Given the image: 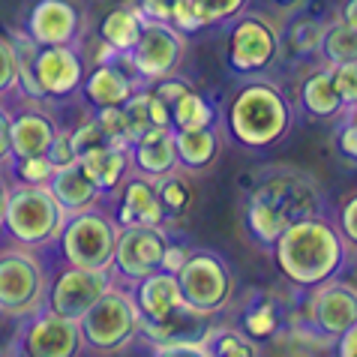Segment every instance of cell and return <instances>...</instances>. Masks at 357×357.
I'll return each mask as SVG.
<instances>
[{
  "label": "cell",
  "mask_w": 357,
  "mask_h": 357,
  "mask_svg": "<svg viewBox=\"0 0 357 357\" xmlns=\"http://www.w3.org/2000/svg\"><path fill=\"white\" fill-rule=\"evenodd\" d=\"M324 207L327 195L315 174H310L306 168L273 162L246 174L243 228L255 243L267 250L291 222L324 213Z\"/></svg>",
  "instance_id": "6da1fadb"
},
{
  "label": "cell",
  "mask_w": 357,
  "mask_h": 357,
  "mask_svg": "<svg viewBox=\"0 0 357 357\" xmlns=\"http://www.w3.org/2000/svg\"><path fill=\"white\" fill-rule=\"evenodd\" d=\"M271 250L282 280L294 285L297 291H310L315 285L333 280L349 264V243H345L340 225L331 222L324 213L291 222L271 243Z\"/></svg>",
  "instance_id": "7a4b0ae2"
},
{
  "label": "cell",
  "mask_w": 357,
  "mask_h": 357,
  "mask_svg": "<svg viewBox=\"0 0 357 357\" xmlns=\"http://www.w3.org/2000/svg\"><path fill=\"white\" fill-rule=\"evenodd\" d=\"M294 123V105L280 84L252 78L228 99L225 130L246 151H267L289 135Z\"/></svg>",
  "instance_id": "3957f363"
},
{
  "label": "cell",
  "mask_w": 357,
  "mask_h": 357,
  "mask_svg": "<svg viewBox=\"0 0 357 357\" xmlns=\"http://www.w3.org/2000/svg\"><path fill=\"white\" fill-rule=\"evenodd\" d=\"M63 222H66V213L48 186L13 183L9 198H6L3 231L18 246L45 250V246H52L57 241Z\"/></svg>",
  "instance_id": "277c9868"
},
{
  "label": "cell",
  "mask_w": 357,
  "mask_h": 357,
  "mask_svg": "<svg viewBox=\"0 0 357 357\" xmlns=\"http://www.w3.org/2000/svg\"><path fill=\"white\" fill-rule=\"evenodd\" d=\"M174 276L181 285L183 303L202 319L231 310L237 294V276L228 259L216 250H192Z\"/></svg>",
  "instance_id": "5b68a950"
},
{
  "label": "cell",
  "mask_w": 357,
  "mask_h": 357,
  "mask_svg": "<svg viewBox=\"0 0 357 357\" xmlns=\"http://www.w3.org/2000/svg\"><path fill=\"white\" fill-rule=\"evenodd\" d=\"M78 327H82L84 351L114 354L138 340V333H142V315L135 310L130 289L114 282L112 289L78 319Z\"/></svg>",
  "instance_id": "8992f818"
},
{
  "label": "cell",
  "mask_w": 357,
  "mask_h": 357,
  "mask_svg": "<svg viewBox=\"0 0 357 357\" xmlns=\"http://www.w3.org/2000/svg\"><path fill=\"white\" fill-rule=\"evenodd\" d=\"M48 280L52 273L45 271L43 259L31 246L0 252V315L9 319H27L45 306Z\"/></svg>",
  "instance_id": "52a82bcc"
},
{
  "label": "cell",
  "mask_w": 357,
  "mask_h": 357,
  "mask_svg": "<svg viewBox=\"0 0 357 357\" xmlns=\"http://www.w3.org/2000/svg\"><path fill=\"white\" fill-rule=\"evenodd\" d=\"M117 231H121V225L114 222L112 213L102 211V207H91V211L66 216L54 243L61 250L63 264L112 271Z\"/></svg>",
  "instance_id": "ba28073f"
},
{
  "label": "cell",
  "mask_w": 357,
  "mask_h": 357,
  "mask_svg": "<svg viewBox=\"0 0 357 357\" xmlns=\"http://www.w3.org/2000/svg\"><path fill=\"white\" fill-rule=\"evenodd\" d=\"M357 321V285L345 282L340 276L306 291L301 324L312 333L315 342L333 345L336 336Z\"/></svg>",
  "instance_id": "9c48e42d"
},
{
  "label": "cell",
  "mask_w": 357,
  "mask_h": 357,
  "mask_svg": "<svg viewBox=\"0 0 357 357\" xmlns=\"http://www.w3.org/2000/svg\"><path fill=\"white\" fill-rule=\"evenodd\" d=\"M282 39L276 27L259 13H241L228 31V66L237 75H261L280 61Z\"/></svg>",
  "instance_id": "30bf717a"
},
{
  "label": "cell",
  "mask_w": 357,
  "mask_h": 357,
  "mask_svg": "<svg viewBox=\"0 0 357 357\" xmlns=\"http://www.w3.org/2000/svg\"><path fill=\"white\" fill-rule=\"evenodd\" d=\"M172 241V231L165 225H132L117 231L114 255H112V276L114 282L130 285L142 276L162 267L165 246Z\"/></svg>",
  "instance_id": "8fae6325"
},
{
  "label": "cell",
  "mask_w": 357,
  "mask_h": 357,
  "mask_svg": "<svg viewBox=\"0 0 357 357\" xmlns=\"http://www.w3.org/2000/svg\"><path fill=\"white\" fill-rule=\"evenodd\" d=\"M15 351L27 357H75L84 351L78 321L43 306L39 312L22 319L15 336Z\"/></svg>",
  "instance_id": "7c38bea8"
},
{
  "label": "cell",
  "mask_w": 357,
  "mask_h": 357,
  "mask_svg": "<svg viewBox=\"0 0 357 357\" xmlns=\"http://www.w3.org/2000/svg\"><path fill=\"white\" fill-rule=\"evenodd\" d=\"M130 57L132 73L138 75L142 84H153L160 78L177 73V66L186 57V36L181 31H174L172 24L162 22H151L144 18L142 36L132 45V52H126Z\"/></svg>",
  "instance_id": "4fadbf2b"
},
{
  "label": "cell",
  "mask_w": 357,
  "mask_h": 357,
  "mask_svg": "<svg viewBox=\"0 0 357 357\" xmlns=\"http://www.w3.org/2000/svg\"><path fill=\"white\" fill-rule=\"evenodd\" d=\"M114 285L112 271H99V267H75L63 264V271H57L48 280V294L45 306L54 312L66 315V319L78 321L91 306Z\"/></svg>",
  "instance_id": "5bb4252c"
},
{
  "label": "cell",
  "mask_w": 357,
  "mask_h": 357,
  "mask_svg": "<svg viewBox=\"0 0 357 357\" xmlns=\"http://www.w3.org/2000/svg\"><path fill=\"white\" fill-rule=\"evenodd\" d=\"M31 69H33L39 91H43L48 102L78 93V87L84 82V73H87L78 45H36Z\"/></svg>",
  "instance_id": "9a60e30c"
},
{
  "label": "cell",
  "mask_w": 357,
  "mask_h": 357,
  "mask_svg": "<svg viewBox=\"0 0 357 357\" xmlns=\"http://www.w3.org/2000/svg\"><path fill=\"white\" fill-rule=\"evenodd\" d=\"M24 33L36 45H78L82 39V13L69 0H36L27 13Z\"/></svg>",
  "instance_id": "2e32d148"
},
{
  "label": "cell",
  "mask_w": 357,
  "mask_h": 357,
  "mask_svg": "<svg viewBox=\"0 0 357 357\" xmlns=\"http://www.w3.org/2000/svg\"><path fill=\"white\" fill-rule=\"evenodd\" d=\"M117 195V207H114V222L121 228H132V225H168L165 211L156 195V183L153 177L130 172L126 181L114 190Z\"/></svg>",
  "instance_id": "e0dca14e"
},
{
  "label": "cell",
  "mask_w": 357,
  "mask_h": 357,
  "mask_svg": "<svg viewBox=\"0 0 357 357\" xmlns=\"http://www.w3.org/2000/svg\"><path fill=\"white\" fill-rule=\"evenodd\" d=\"M45 102L24 99V108L9 112V147H13V160L24 156H43L52 144V138L61 130V123L43 108Z\"/></svg>",
  "instance_id": "ac0fdd59"
},
{
  "label": "cell",
  "mask_w": 357,
  "mask_h": 357,
  "mask_svg": "<svg viewBox=\"0 0 357 357\" xmlns=\"http://www.w3.org/2000/svg\"><path fill=\"white\" fill-rule=\"evenodd\" d=\"M138 87H142V82L132 73L130 57L117 54V61L96 63L91 73H84V82L78 91L84 93V99L93 108H108V105H123Z\"/></svg>",
  "instance_id": "d6986e66"
},
{
  "label": "cell",
  "mask_w": 357,
  "mask_h": 357,
  "mask_svg": "<svg viewBox=\"0 0 357 357\" xmlns=\"http://www.w3.org/2000/svg\"><path fill=\"white\" fill-rule=\"evenodd\" d=\"M234 327H241L255 345H267V342H276L289 331L291 319L273 291H252L243 297Z\"/></svg>",
  "instance_id": "ffe728a7"
},
{
  "label": "cell",
  "mask_w": 357,
  "mask_h": 357,
  "mask_svg": "<svg viewBox=\"0 0 357 357\" xmlns=\"http://www.w3.org/2000/svg\"><path fill=\"white\" fill-rule=\"evenodd\" d=\"M130 162L132 172L147 177H162L181 168L174 151V130L172 126H151L144 135H138L130 144Z\"/></svg>",
  "instance_id": "44dd1931"
},
{
  "label": "cell",
  "mask_w": 357,
  "mask_h": 357,
  "mask_svg": "<svg viewBox=\"0 0 357 357\" xmlns=\"http://www.w3.org/2000/svg\"><path fill=\"white\" fill-rule=\"evenodd\" d=\"M78 165L82 172L91 177V183L96 186L105 198L114 195V190L126 181V174L132 172L130 162V144H99L93 151H87L78 156Z\"/></svg>",
  "instance_id": "7402d4cb"
},
{
  "label": "cell",
  "mask_w": 357,
  "mask_h": 357,
  "mask_svg": "<svg viewBox=\"0 0 357 357\" xmlns=\"http://www.w3.org/2000/svg\"><path fill=\"white\" fill-rule=\"evenodd\" d=\"M48 190H52V195L57 198V204L63 207L66 216L82 213V211H91V207H99V204H102V198H105L91 183V177L82 172L78 160L69 162V165L54 168L52 181H48Z\"/></svg>",
  "instance_id": "603a6c76"
},
{
  "label": "cell",
  "mask_w": 357,
  "mask_h": 357,
  "mask_svg": "<svg viewBox=\"0 0 357 357\" xmlns=\"http://www.w3.org/2000/svg\"><path fill=\"white\" fill-rule=\"evenodd\" d=\"M174 151L177 165L183 172H207L222 151V132L211 126H186V130H174Z\"/></svg>",
  "instance_id": "cb8c5ba5"
},
{
  "label": "cell",
  "mask_w": 357,
  "mask_h": 357,
  "mask_svg": "<svg viewBox=\"0 0 357 357\" xmlns=\"http://www.w3.org/2000/svg\"><path fill=\"white\" fill-rule=\"evenodd\" d=\"M301 108L312 121H336L345 112L342 99L336 93V84H333V69L327 63L312 69L301 82Z\"/></svg>",
  "instance_id": "d4e9b609"
},
{
  "label": "cell",
  "mask_w": 357,
  "mask_h": 357,
  "mask_svg": "<svg viewBox=\"0 0 357 357\" xmlns=\"http://www.w3.org/2000/svg\"><path fill=\"white\" fill-rule=\"evenodd\" d=\"M142 27H144V15L135 3H123L112 9L102 22H99V43H105L108 48L114 52H132V45L138 43L142 36Z\"/></svg>",
  "instance_id": "484cf974"
},
{
  "label": "cell",
  "mask_w": 357,
  "mask_h": 357,
  "mask_svg": "<svg viewBox=\"0 0 357 357\" xmlns=\"http://www.w3.org/2000/svg\"><path fill=\"white\" fill-rule=\"evenodd\" d=\"M135 6L142 9L144 18L172 24L174 31H181L183 36L204 31L202 22H198V15H195V9H192V0H135Z\"/></svg>",
  "instance_id": "4316f807"
},
{
  "label": "cell",
  "mask_w": 357,
  "mask_h": 357,
  "mask_svg": "<svg viewBox=\"0 0 357 357\" xmlns=\"http://www.w3.org/2000/svg\"><path fill=\"white\" fill-rule=\"evenodd\" d=\"M153 183H156L160 204L165 211V220L168 222L183 220L192 207V186H190V181H186L183 168H174V172H168L162 177H153Z\"/></svg>",
  "instance_id": "83f0119b"
},
{
  "label": "cell",
  "mask_w": 357,
  "mask_h": 357,
  "mask_svg": "<svg viewBox=\"0 0 357 357\" xmlns=\"http://www.w3.org/2000/svg\"><path fill=\"white\" fill-rule=\"evenodd\" d=\"M207 357H255L261 354V345H255L241 327H207L204 331Z\"/></svg>",
  "instance_id": "f1b7e54d"
},
{
  "label": "cell",
  "mask_w": 357,
  "mask_h": 357,
  "mask_svg": "<svg viewBox=\"0 0 357 357\" xmlns=\"http://www.w3.org/2000/svg\"><path fill=\"white\" fill-rule=\"evenodd\" d=\"M319 54L324 57L327 66H340V63H357V31L349 27L342 18L324 24L321 48Z\"/></svg>",
  "instance_id": "f546056e"
},
{
  "label": "cell",
  "mask_w": 357,
  "mask_h": 357,
  "mask_svg": "<svg viewBox=\"0 0 357 357\" xmlns=\"http://www.w3.org/2000/svg\"><path fill=\"white\" fill-rule=\"evenodd\" d=\"M220 121L216 105L204 93L190 87L177 102L172 105V130H186V126H211Z\"/></svg>",
  "instance_id": "4dcf8cb0"
},
{
  "label": "cell",
  "mask_w": 357,
  "mask_h": 357,
  "mask_svg": "<svg viewBox=\"0 0 357 357\" xmlns=\"http://www.w3.org/2000/svg\"><path fill=\"white\" fill-rule=\"evenodd\" d=\"M321 36H324V24L312 15H297L285 31V43L294 54H319L321 48Z\"/></svg>",
  "instance_id": "1f68e13d"
},
{
  "label": "cell",
  "mask_w": 357,
  "mask_h": 357,
  "mask_svg": "<svg viewBox=\"0 0 357 357\" xmlns=\"http://www.w3.org/2000/svg\"><path fill=\"white\" fill-rule=\"evenodd\" d=\"M147 96H151V91H147V84H142V87H138V91L121 105V112H123V126H126V138H130V144L135 142L138 135H144V132L153 126V123H151V108H147Z\"/></svg>",
  "instance_id": "d6a6232c"
},
{
  "label": "cell",
  "mask_w": 357,
  "mask_h": 357,
  "mask_svg": "<svg viewBox=\"0 0 357 357\" xmlns=\"http://www.w3.org/2000/svg\"><path fill=\"white\" fill-rule=\"evenodd\" d=\"M250 0H192V9L198 15L202 27H216L237 18L241 13H246Z\"/></svg>",
  "instance_id": "836d02e7"
},
{
  "label": "cell",
  "mask_w": 357,
  "mask_h": 357,
  "mask_svg": "<svg viewBox=\"0 0 357 357\" xmlns=\"http://www.w3.org/2000/svg\"><path fill=\"white\" fill-rule=\"evenodd\" d=\"M54 174L52 160L43 156H24V160H13L9 162V177L13 183H31V186H48Z\"/></svg>",
  "instance_id": "e575fe53"
},
{
  "label": "cell",
  "mask_w": 357,
  "mask_h": 357,
  "mask_svg": "<svg viewBox=\"0 0 357 357\" xmlns=\"http://www.w3.org/2000/svg\"><path fill=\"white\" fill-rule=\"evenodd\" d=\"M202 336H168V340H156L147 345L156 357H207V345Z\"/></svg>",
  "instance_id": "d590c367"
},
{
  "label": "cell",
  "mask_w": 357,
  "mask_h": 357,
  "mask_svg": "<svg viewBox=\"0 0 357 357\" xmlns=\"http://www.w3.org/2000/svg\"><path fill=\"white\" fill-rule=\"evenodd\" d=\"M333 142H336V151H340L342 160L357 162V105L345 108V112L336 117Z\"/></svg>",
  "instance_id": "8d00e7d4"
},
{
  "label": "cell",
  "mask_w": 357,
  "mask_h": 357,
  "mask_svg": "<svg viewBox=\"0 0 357 357\" xmlns=\"http://www.w3.org/2000/svg\"><path fill=\"white\" fill-rule=\"evenodd\" d=\"M93 121L99 123V130L105 132V138L112 144H130L123 126V112L121 105H108V108H93Z\"/></svg>",
  "instance_id": "74e56055"
},
{
  "label": "cell",
  "mask_w": 357,
  "mask_h": 357,
  "mask_svg": "<svg viewBox=\"0 0 357 357\" xmlns=\"http://www.w3.org/2000/svg\"><path fill=\"white\" fill-rule=\"evenodd\" d=\"M18 87V57L9 36H0V99L15 93Z\"/></svg>",
  "instance_id": "f35d334b"
},
{
  "label": "cell",
  "mask_w": 357,
  "mask_h": 357,
  "mask_svg": "<svg viewBox=\"0 0 357 357\" xmlns=\"http://www.w3.org/2000/svg\"><path fill=\"white\" fill-rule=\"evenodd\" d=\"M69 135H73V151H75V160H78V156H82V153L93 151V147H99V144H108L105 132L99 130V123L93 121V117H87L84 123H78L75 130H69Z\"/></svg>",
  "instance_id": "ab89813d"
},
{
  "label": "cell",
  "mask_w": 357,
  "mask_h": 357,
  "mask_svg": "<svg viewBox=\"0 0 357 357\" xmlns=\"http://www.w3.org/2000/svg\"><path fill=\"white\" fill-rule=\"evenodd\" d=\"M331 69H333V84H336V93H340L342 105L345 108L357 105V63H340Z\"/></svg>",
  "instance_id": "60d3db41"
},
{
  "label": "cell",
  "mask_w": 357,
  "mask_h": 357,
  "mask_svg": "<svg viewBox=\"0 0 357 357\" xmlns=\"http://www.w3.org/2000/svg\"><path fill=\"white\" fill-rule=\"evenodd\" d=\"M190 78H183V75H177V73H172V75H165V78H160V82H153L151 84V91L162 99V102L168 105V112H172V105L181 99L186 91H190Z\"/></svg>",
  "instance_id": "b9f144b4"
},
{
  "label": "cell",
  "mask_w": 357,
  "mask_h": 357,
  "mask_svg": "<svg viewBox=\"0 0 357 357\" xmlns=\"http://www.w3.org/2000/svg\"><path fill=\"white\" fill-rule=\"evenodd\" d=\"M340 231L349 243V250H357V192H351L340 207Z\"/></svg>",
  "instance_id": "7bdbcfd3"
},
{
  "label": "cell",
  "mask_w": 357,
  "mask_h": 357,
  "mask_svg": "<svg viewBox=\"0 0 357 357\" xmlns=\"http://www.w3.org/2000/svg\"><path fill=\"white\" fill-rule=\"evenodd\" d=\"M45 156H48V160H52V165H54V168H61V165L75 162L73 135H69V130H57V135L52 138V144H48Z\"/></svg>",
  "instance_id": "ee69618b"
},
{
  "label": "cell",
  "mask_w": 357,
  "mask_h": 357,
  "mask_svg": "<svg viewBox=\"0 0 357 357\" xmlns=\"http://www.w3.org/2000/svg\"><path fill=\"white\" fill-rule=\"evenodd\" d=\"M190 252H192V250H190V246H186L183 241H174V237H172V241H168V246H165V255H162V267H160V271L177 273Z\"/></svg>",
  "instance_id": "f6af8a7d"
},
{
  "label": "cell",
  "mask_w": 357,
  "mask_h": 357,
  "mask_svg": "<svg viewBox=\"0 0 357 357\" xmlns=\"http://www.w3.org/2000/svg\"><path fill=\"white\" fill-rule=\"evenodd\" d=\"M13 162V147H9V108L0 99V165Z\"/></svg>",
  "instance_id": "bcb514c9"
},
{
  "label": "cell",
  "mask_w": 357,
  "mask_h": 357,
  "mask_svg": "<svg viewBox=\"0 0 357 357\" xmlns=\"http://www.w3.org/2000/svg\"><path fill=\"white\" fill-rule=\"evenodd\" d=\"M333 351L340 357H357V321L349 327V331H342L340 336H336Z\"/></svg>",
  "instance_id": "7dc6e473"
},
{
  "label": "cell",
  "mask_w": 357,
  "mask_h": 357,
  "mask_svg": "<svg viewBox=\"0 0 357 357\" xmlns=\"http://www.w3.org/2000/svg\"><path fill=\"white\" fill-rule=\"evenodd\" d=\"M9 190H13V181H9V165H0V228H3V213H6Z\"/></svg>",
  "instance_id": "c3c4849f"
},
{
  "label": "cell",
  "mask_w": 357,
  "mask_h": 357,
  "mask_svg": "<svg viewBox=\"0 0 357 357\" xmlns=\"http://www.w3.org/2000/svg\"><path fill=\"white\" fill-rule=\"evenodd\" d=\"M340 18L349 27H354L357 31V0H342V6H340Z\"/></svg>",
  "instance_id": "681fc988"
},
{
  "label": "cell",
  "mask_w": 357,
  "mask_h": 357,
  "mask_svg": "<svg viewBox=\"0 0 357 357\" xmlns=\"http://www.w3.org/2000/svg\"><path fill=\"white\" fill-rule=\"evenodd\" d=\"M280 6H285V9H291V6H297V0H276Z\"/></svg>",
  "instance_id": "f907efd6"
},
{
  "label": "cell",
  "mask_w": 357,
  "mask_h": 357,
  "mask_svg": "<svg viewBox=\"0 0 357 357\" xmlns=\"http://www.w3.org/2000/svg\"><path fill=\"white\" fill-rule=\"evenodd\" d=\"M87 3H102V0H87Z\"/></svg>",
  "instance_id": "816d5d0a"
}]
</instances>
